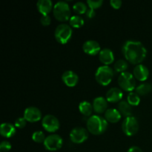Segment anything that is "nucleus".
<instances>
[{
    "label": "nucleus",
    "mask_w": 152,
    "mask_h": 152,
    "mask_svg": "<svg viewBox=\"0 0 152 152\" xmlns=\"http://www.w3.org/2000/svg\"><path fill=\"white\" fill-rule=\"evenodd\" d=\"M79 110L82 114L86 117H89L93 112V105L87 101H83L79 105Z\"/></svg>",
    "instance_id": "4be33fe9"
},
{
    "label": "nucleus",
    "mask_w": 152,
    "mask_h": 152,
    "mask_svg": "<svg viewBox=\"0 0 152 152\" xmlns=\"http://www.w3.org/2000/svg\"><path fill=\"white\" fill-rule=\"evenodd\" d=\"M127 102L132 106H137L139 105L140 102V95H138L136 92H130L127 96Z\"/></svg>",
    "instance_id": "a878e982"
},
{
    "label": "nucleus",
    "mask_w": 152,
    "mask_h": 152,
    "mask_svg": "<svg viewBox=\"0 0 152 152\" xmlns=\"http://www.w3.org/2000/svg\"><path fill=\"white\" fill-rule=\"evenodd\" d=\"M118 110L120 114L126 117H132L133 113L132 106L127 102V101H120L119 102Z\"/></svg>",
    "instance_id": "412c9836"
},
{
    "label": "nucleus",
    "mask_w": 152,
    "mask_h": 152,
    "mask_svg": "<svg viewBox=\"0 0 152 152\" xmlns=\"http://www.w3.org/2000/svg\"><path fill=\"white\" fill-rule=\"evenodd\" d=\"M83 51L88 55L94 56V55L99 53L101 50V47L99 43L95 40H88L85 42L83 45Z\"/></svg>",
    "instance_id": "f8f14e48"
},
{
    "label": "nucleus",
    "mask_w": 152,
    "mask_h": 152,
    "mask_svg": "<svg viewBox=\"0 0 152 152\" xmlns=\"http://www.w3.org/2000/svg\"><path fill=\"white\" fill-rule=\"evenodd\" d=\"M27 124V120H25V117H19L15 121V125L16 128L18 129H23L24 127H25Z\"/></svg>",
    "instance_id": "c756f323"
},
{
    "label": "nucleus",
    "mask_w": 152,
    "mask_h": 152,
    "mask_svg": "<svg viewBox=\"0 0 152 152\" xmlns=\"http://www.w3.org/2000/svg\"><path fill=\"white\" fill-rule=\"evenodd\" d=\"M85 21L83 17L78 16V15H74L72 16L69 19V24L71 27L74 28H80L84 25Z\"/></svg>",
    "instance_id": "b1692460"
},
{
    "label": "nucleus",
    "mask_w": 152,
    "mask_h": 152,
    "mask_svg": "<svg viewBox=\"0 0 152 152\" xmlns=\"http://www.w3.org/2000/svg\"><path fill=\"white\" fill-rule=\"evenodd\" d=\"M62 80L68 87H74L79 81V77L74 71H66L62 74Z\"/></svg>",
    "instance_id": "ddd939ff"
},
{
    "label": "nucleus",
    "mask_w": 152,
    "mask_h": 152,
    "mask_svg": "<svg viewBox=\"0 0 152 152\" xmlns=\"http://www.w3.org/2000/svg\"><path fill=\"white\" fill-rule=\"evenodd\" d=\"M122 114L119 110L115 108H108L105 112V119L107 121L112 123H116L120 120Z\"/></svg>",
    "instance_id": "aec40b11"
},
{
    "label": "nucleus",
    "mask_w": 152,
    "mask_h": 152,
    "mask_svg": "<svg viewBox=\"0 0 152 152\" xmlns=\"http://www.w3.org/2000/svg\"><path fill=\"white\" fill-rule=\"evenodd\" d=\"M103 1L102 0H98V1H93V0H88L87 4L88 6V8L92 9L94 10L95 9H97L102 6Z\"/></svg>",
    "instance_id": "c85d7f7f"
},
{
    "label": "nucleus",
    "mask_w": 152,
    "mask_h": 152,
    "mask_svg": "<svg viewBox=\"0 0 152 152\" xmlns=\"http://www.w3.org/2000/svg\"><path fill=\"white\" fill-rule=\"evenodd\" d=\"M37 7L42 15H48L53 9V2L50 0H39L37 1Z\"/></svg>",
    "instance_id": "a211bd4d"
},
{
    "label": "nucleus",
    "mask_w": 152,
    "mask_h": 152,
    "mask_svg": "<svg viewBox=\"0 0 152 152\" xmlns=\"http://www.w3.org/2000/svg\"><path fill=\"white\" fill-rule=\"evenodd\" d=\"M42 125L45 130L48 132H55L59 129V121L55 116L48 114L43 117Z\"/></svg>",
    "instance_id": "9d476101"
},
{
    "label": "nucleus",
    "mask_w": 152,
    "mask_h": 152,
    "mask_svg": "<svg viewBox=\"0 0 152 152\" xmlns=\"http://www.w3.org/2000/svg\"><path fill=\"white\" fill-rule=\"evenodd\" d=\"M122 129L127 136H133L139 130V123L134 117H126L122 124Z\"/></svg>",
    "instance_id": "0eeeda50"
},
{
    "label": "nucleus",
    "mask_w": 152,
    "mask_h": 152,
    "mask_svg": "<svg viewBox=\"0 0 152 152\" xmlns=\"http://www.w3.org/2000/svg\"><path fill=\"white\" fill-rule=\"evenodd\" d=\"M114 77V71L108 65H103L97 68L95 74V78L99 85L106 86L111 83Z\"/></svg>",
    "instance_id": "7ed1b4c3"
},
{
    "label": "nucleus",
    "mask_w": 152,
    "mask_h": 152,
    "mask_svg": "<svg viewBox=\"0 0 152 152\" xmlns=\"http://www.w3.org/2000/svg\"><path fill=\"white\" fill-rule=\"evenodd\" d=\"M110 4L113 8L119 9L122 6V1L121 0H111Z\"/></svg>",
    "instance_id": "473e14b6"
},
{
    "label": "nucleus",
    "mask_w": 152,
    "mask_h": 152,
    "mask_svg": "<svg viewBox=\"0 0 152 152\" xmlns=\"http://www.w3.org/2000/svg\"><path fill=\"white\" fill-rule=\"evenodd\" d=\"M40 22L44 26H48L51 22V19H50L49 15H42L41 19H40Z\"/></svg>",
    "instance_id": "2f4dec72"
},
{
    "label": "nucleus",
    "mask_w": 152,
    "mask_h": 152,
    "mask_svg": "<svg viewBox=\"0 0 152 152\" xmlns=\"http://www.w3.org/2000/svg\"><path fill=\"white\" fill-rule=\"evenodd\" d=\"M86 16H87L88 18L92 19V18L94 17V16H95V15H96V13H95L94 10L88 8V9L87 12H86Z\"/></svg>",
    "instance_id": "72a5a7b5"
},
{
    "label": "nucleus",
    "mask_w": 152,
    "mask_h": 152,
    "mask_svg": "<svg viewBox=\"0 0 152 152\" xmlns=\"http://www.w3.org/2000/svg\"><path fill=\"white\" fill-rule=\"evenodd\" d=\"M152 90V86L149 83H142L136 88V93L140 96H145Z\"/></svg>",
    "instance_id": "5701e85b"
},
{
    "label": "nucleus",
    "mask_w": 152,
    "mask_h": 152,
    "mask_svg": "<svg viewBox=\"0 0 152 152\" xmlns=\"http://www.w3.org/2000/svg\"><path fill=\"white\" fill-rule=\"evenodd\" d=\"M123 93L122 90L119 88H111L107 91L106 99L110 102H117L120 101L123 98Z\"/></svg>",
    "instance_id": "dca6fc26"
},
{
    "label": "nucleus",
    "mask_w": 152,
    "mask_h": 152,
    "mask_svg": "<svg viewBox=\"0 0 152 152\" xmlns=\"http://www.w3.org/2000/svg\"><path fill=\"white\" fill-rule=\"evenodd\" d=\"M133 75L139 81H145L149 76V70L145 65L139 64L134 68Z\"/></svg>",
    "instance_id": "4468645a"
},
{
    "label": "nucleus",
    "mask_w": 152,
    "mask_h": 152,
    "mask_svg": "<svg viewBox=\"0 0 152 152\" xmlns=\"http://www.w3.org/2000/svg\"><path fill=\"white\" fill-rule=\"evenodd\" d=\"M88 5H86V3L83 1H77L73 6V10L77 14H86L88 10Z\"/></svg>",
    "instance_id": "393cba45"
},
{
    "label": "nucleus",
    "mask_w": 152,
    "mask_h": 152,
    "mask_svg": "<svg viewBox=\"0 0 152 152\" xmlns=\"http://www.w3.org/2000/svg\"><path fill=\"white\" fill-rule=\"evenodd\" d=\"M73 31L71 25L60 24L55 29L54 36L56 41L61 44H66L72 37Z\"/></svg>",
    "instance_id": "39448f33"
},
{
    "label": "nucleus",
    "mask_w": 152,
    "mask_h": 152,
    "mask_svg": "<svg viewBox=\"0 0 152 152\" xmlns=\"http://www.w3.org/2000/svg\"><path fill=\"white\" fill-rule=\"evenodd\" d=\"M99 60L105 65H108L114 60V52L109 48H103L99 53Z\"/></svg>",
    "instance_id": "f3484780"
},
{
    "label": "nucleus",
    "mask_w": 152,
    "mask_h": 152,
    "mask_svg": "<svg viewBox=\"0 0 152 152\" xmlns=\"http://www.w3.org/2000/svg\"><path fill=\"white\" fill-rule=\"evenodd\" d=\"M122 52L126 59L132 64H139L145 59L147 50L145 46L139 41L128 40L122 48Z\"/></svg>",
    "instance_id": "f257e3e1"
},
{
    "label": "nucleus",
    "mask_w": 152,
    "mask_h": 152,
    "mask_svg": "<svg viewBox=\"0 0 152 152\" xmlns=\"http://www.w3.org/2000/svg\"><path fill=\"white\" fill-rule=\"evenodd\" d=\"M93 108L94 111L97 114H102L107 111V107H108V101L106 98H104L102 96H98L94 99L93 102Z\"/></svg>",
    "instance_id": "2eb2a0df"
},
{
    "label": "nucleus",
    "mask_w": 152,
    "mask_h": 152,
    "mask_svg": "<svg viewBox=\"0 0 152 152\" xmlns=\"http://www.w3.org/2000/svg\"><path fill=\"white\" fill-rule=\"evenodd\" d=\"M88 137V131L83 127H76L70 133V139L74 143L81 144L87 140Z\"/></svg>",
    "instance_id": "1a4fd4ad"
},
{
    "label": "nucleus",
    "mask_w": 152,
    "mask_h": 152,
    "mask_svg": "<svg viewBox=\"0 0 152 152\" xmlns=\"http://www.w3.org/2000/svg\"><path fill=\"white\" fill-rule=\"evenodd\" d=\"M128 152H143L140 147L138 146H132L128 150Z\"/></svg>",
    "instance_id": "f704fd0d"
},
{
    "label": "nucleus",
    "mask_w": 152,
    "mask_h": 152,
    "mask_svg": "<svg viewBox=\"0 0 152 152\" xmlns=\"http://www.w3.org/2000/svg\"><path fill=\"white\" fill-rule=\"evenodd\" d=\"M53 16L60 22L69 20L71 16V9L69 4L64 1H59L53 6Z\"/></svg>",
    "instance_id": "20e7f679"
},
{
    "label": "nucleus",
    "mask_w": 152,
    "mask_h": 152,
    "mask_svg": "<svg viewBox=\"0 0 152 152\" xmlns=\"http://www.w3.org/2000/svg\"><path fill=\"white\" fill-rule=\"evenodd\" d=\"M24 117L27 122L36 123L41 120L42 112L37 107H28L24 111Z\"/></svg>",
    "instance_id": "9b49d317"
},
{
    "label": "nucleus",
    "mask_w": 152,
    "mask_h": 152,
    "mask_svg": "<svg viewBox=\"0 0 152 152\" xmlns=\"http://www.w3.org/2000/svg\"><path fill=\"white\" fill-rule=\"evenodd\" d=\"M0 134L4 137H11L16 134V126L9 123H1L0 127Z\"/></svg>",
    "instance_id": "6ab92c4d"
},
{
    "label": "nucleus",
    "mask_w": 152,
    "mask_h": 152,
    "mask_svg": "<svg viewBox=\"0 0 152 152\" xmlns=\"http://www.w3.org/2000/svg\"><path fill=\"white\" fill-rule=\"evenodd\" d=\"M118 84L120 88L123 90L132 92V91L136 88V80L133 74L128 71H125L119 76Z\"/></svg>",
    "instance_id": "423d86ee"
},
{
    "label": "nucleus",
    "mask_w": 152,
    "mask_h": 152,
    "mask_svg": "<svg viewBox=\"0 0 152 152\" xmlns=\"http://www.w3.org/2000/svg\"><path fill=\"white\" fill-rule=\"evenodd\" d=\"M62 143H63V140L61 136L58 134H51L46 137L43 144H44L45 148L47 150L55 151L62 148Z\"/></svg>",
    "instance_id": "6e6552de"
},
{
    "label": "nucleus",
    "mask_w": 152,
    "mask_h": 152,
    "mask_svg": "<svg viewBox=\"0 0 152 152\" xmlns=\"http://www.w3.org/2000/svg\"><path fill=\"white\" fill-rule=\"evenodd\" d=\"M108 127V122L104 117L99 115H93L87 120V129L94 135L103 134Z\"/></svg>",
    "instance_id": "f03ea898"
},
{
    "label": "nucleus",
    "mask_w": 152,
    "mask_h": 152,
    "mask_svg": "<svg viewBox=\"0 0 152 152\" xmlns=\"http://www.w3.org/2000/svg\"><path fill=\"white\" fill-rule=\"evenodd\" d=\"M32 139L34 142H38V143H44L46 137L45 134L43 133L42 131H37L33 133L32 134Z\"/></svg>",
    "instance_id": "cd10ccee"
},
{
    "label": "nucleus",
    "mask_w": 152,
    "mask_h": 152,
    "mask_svg": "<svg viewBox=\"0 0 152 152\" xmlns=\"http://www.w3.org/2000/svg\"><path fill=\"white\" fill-rule=\"evenodd\" d=\"M129 65H128V62H126L124 59H119L114 64V70H115L118 73H123L127 70Z\"/></svg>",
    "instance_id": "bb28decb"
},
{
    "label": "nucleus",
    "mask_w": 152,
    "mask_h": 152,
    "mask_svg": "<svg viewBox=\"0 0 152 152\" xmlns=\"http://www.w3.org/2000/svg\"><path fill=\"white\" fill-rule=\"evenodd\" d=\"M11 149V144L8 141H2L0 144V150L1 152H7Z\"/></svg>",
    "instance_id": "7c9ffc66"
}]
</instances>
